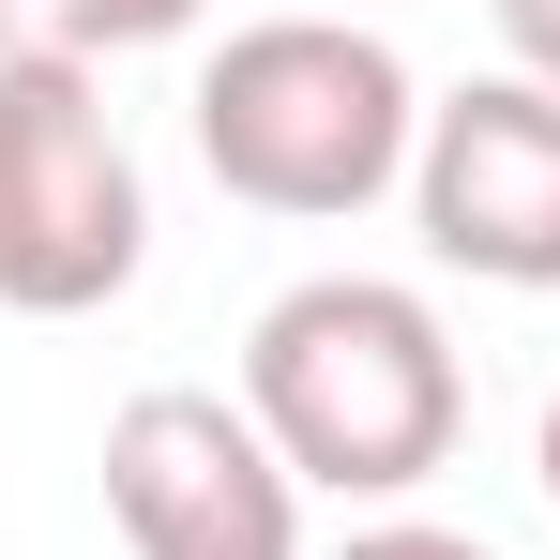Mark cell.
I'll return each mask as SVG.
<instances>
[{
	"mask_svg": "<svg viewBox=\"0 0 560 560\" xmlns=\"http://www.w3.org/2000/svg\"><path fill=\"white\" fill-rule=\"evenodd\" d=\"M243 409L258 440L303 469V500H364L394 515L409 485H440L469 440V364L440 334V303L394 273H303L258 303L243 334Z\"/></svg>",
	"mask_w": 560,
	"mask_h": 560,
	"instance_id": "obj_1",
	"label": "cell"
},
{
	"mask_svg": "<svg viewBox=\"0 0 560 560\" xmlns=\"http://www.w3.org/2000/svg\"><path fill=\"white\" fill-rule=\"evenodd\" d=\"M409 152H424V77L364 15L288 0L197 61V167L243 212H288V228L378 212V197H409Z\"/></svg>",
	"mask_w": 560,
	"mask_h": 560,
	"instance_id": "obj_2",
	"label": "cell"
},
{
	"mask_svg": "<svg viewBox=\"0 0 560 560\" xmlns=\"http://www.w3.org/2000/svg\"><path fill=\"white\" fill-rule=\"evenodd\" d=\"M152 258V183L92 61H0V303L92 318Z\"/></svg>",
	"mask_w": 560,
	"mask_h": 560,
	"instance_id": "obj_3",
	"label": "cell"
},
{
	"mask_svg": "<svg viewBox=\"0 0 560 560\" xmlns=\"http://www.w3.org/2000/svg\"><path fill=\"white\" fill-rule=\"evenodd\" d=\"M106 515H121V560H318L303 469L258 440L243 394H197V378L106 409Z\"/></svg>",
	"mask_w": 560,
	"mask_h": 560,
	"instance_id": "obj_4",
	"label": "cell"
},
{
	"mask_svg": "<svg viewBox=\"0 0 560 560\" xmlns=\"http://www.w3.org/2000/svg\"><path fill=\"white\" fill-rule=\"evenodd\" d=\"M409 228L469 288H560V92L546 77H469L424 106Z\"/></svg>",
	"mask_w": 560,
	"mask_h": 560,
	"instance_id": "obj_5",
	"label": "cell"
},
{
	"mask_svg": "<svg viewBox=\"0 0 560 560\" xmlns=\"http://www.w3.org/2000/svg\"><path fill=\"white\" fill-rule=\"evenodd\" d=\"M212 0H0V61H137V46H183Z\"/></svg>",
	"mask_w": 560,
	"mask_h": 560,
	"instance_id": "obj_6",
	"label": "cell"
},
{
	"mask_svg": "<svg viewBox=\"0 0 560 560\" xmlns=\"http://www.w3.org/2000/svg\"><path fill=\"white\" fill-rule=\"evenodd\" d=\"M318 560H500L485 530H440V515H364L349 546H318Z\"/></svg>",
	"mask_w": 560,
	"mask_h": 560,
	"instance_id": "obj_7",
	"label": "cell"
},
{
	"mask_svg": "<svg viewBox=\"0 0 560 560\" xmlns=\"http://www.w3.org/2000/svg\"><path fill=\"white\" fill-rule=\"evenodd\" d=\"M485 15H500V61L560 92V0H485Z\"/></svg>",
	"mask_w": 560,
	"mask_h": 560,
	"instance_id": "obj_8",
	"label": "cell"
},
{
	"mask_svg": "<svg viewBox=\"0 0 560 560\" xmlns=\"http://www.w3.org/2000/svg\"><path fill=\"white\" fill-rule=\"evenodd\" d=\"M530 469H546V500H560V378H546V424H530Z\"/></svg>",
	"mask_w": 560,
	"mask_h": 560,
	"instance_id": "obj_9",
	"label": "cell"
},
{
	"mask_svg": "<svg viewBox=\"0 0 560 560\" xmlns=\"http://www.w3.org/2000/svg\"><path fill=\"white\" fill-rule=\"evenodd\" d=\"M318 15H364V0H318Z\"/></svg>",
	"mask_w": 560,
	"mask_h": 560,
	"instance_id": "obj_10",
	"label": "cell"
}]
</instances>
